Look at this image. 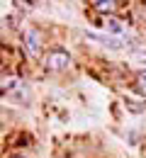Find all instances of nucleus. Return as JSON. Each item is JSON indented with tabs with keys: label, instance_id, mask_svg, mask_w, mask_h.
Wrapping results in <instances>:
<instances>
[{
	"label": "nucleus",
	"instance_id": "f257e3e1",
	"mask_svg": "<svg viewBox=\"0 0 146 158\" xmlns=\"http://www.w3.org/2000/svg\"><path fill=\"white\" fill-rule=\"evenodd\" d=\"M2 93L10 95L15 102L20 105H27L29 102V88L22 83L17 76H2Z\"/></svg>",
	"mask_w": 146,
	"mask_h": 158
},
{
	"label": "nucleus",
	"instance_id": "f03ea898",
	"mask_svg": "<svg viewBox=\"0 0 146 158\" xmlns=\"http://www.w3.org/2000/svg\"><path fill=\"white\" fill-rule=\"evenodd\" d=\"M22 41H24V54H27L29 59H39V56H42V37H39L37 29L29 27V29L24 32Z\"/></svg>",
	"mask_w": 146,
	"mask_h": 158
},
{
	"label": "nucleus",
	"instance_id": "7ed1b4c3",
	"mask_svg": "<svg viewBox=\"0 0 146 158\" xmlns=\"http://www.w3.org/2000/svg\"><path fill=\"white\" fill-rule=\"evenodd\" d=\"M85 39L88 41H95L98 46H105L110 51H119L124 46V41L117 39V37H105V34H95V32H85Z\"/></svg>",
	"mask_w": 146,
	"mask_h": 158
},
{
	"label": "nucleus",
	"instance_id": "20e7f679",
	"mask_svg": "<svg viewBox=\"0 0 146 158\" xmlns=\"http://www.w3.org/2000/svg\"><path fill=\"white\" fill-rule=\"evenodd\" d=\"M68 63H71V56H68V51H63V49H54V51H49V56H46V66H49L51 71H63V68H68Z\"/></svg>",
	"mask_w": 146,
	"mask_h": 158
},
{
	"label": "nucleus",
	"instance_id": "39448f33",
	"mask_svg": "<svg viewBox=\"0 0 146 158\" xmlns=\"http://www.w3.org/2000/svg\"><path fill=\"white\" fill-rule=\"evenodd\" d=\"M105 29L110 32V37H117V39H122L127 34V24L122 20H117V17H105Z\"/></svg>",
	"mask_w": 146,
	"mask_h": 158
},
{
	"label": "nucleus",
	"instance_id": "423d86ee",
	"mask_svg": "<svg viewBox=\"0 0 146 158\" xmlns=\"http://www.w3.org/2000/svg\"><path fill=\"white\" fill-rule=\"evenodd\" d=\"M93 5H95V10H100V12H110V10H115V7H117V2H115V0H95Z\"/></svg>",
	"mask_w": 146,
	"mask_h": 158
},
{
	"label": "nucleus",
	"instance_id": "0eeeda50",
	"mask_svg": "<svg viewBox=\"0 0 146 158\" xmlns=\"http://www.w3.org/2000/svg\"><path fill=\"white\" fill-rule=\"evenodd\" d=\"M127 110H131V112H136V114H141V112H146V102H144V105H139L136 100L127 98Z\"/></svg>",
	"mask_w": 146,
	"mask_h": 158
},
{
	"label": "nucleus",
	"instance_id": "6e6552de",
	"mask_svg": "<svg viewBox=\"0 0 146 158\" xmlns=\"http://www.w3.org/2000/svg\"><path fill=\"white\" fill-rule=\"evenodd\" d=\"M136 90L146 98V71H139V76H136Z\"/></svg>",
	"mask_w": 146,
	"mask_h": 158
}]
</instances>
